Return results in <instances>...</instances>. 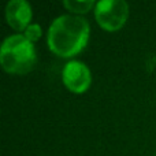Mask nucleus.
Segmentation results:
<instances>
[{
	"instance_id": "7",
	"label": "nucleus",
	"mask_w": 156,
	"mask_h": 156,
	"mask_svg": "<svg viewBox=\"0 0 156 156\" xmlns=\"http://www.w3.org/2000/svg\"><path fill=\"white\" fill-rule=\"evenodd\" d=\"M41 34H43V30H41V26L38 23H30L23 32V36L32 43L37 41L41 37Z\"/></svg>"
},
{
	"instance_id": "3",
	"label": "nucleus",
	"mask_w": 156,
	"mask_h": 156,
	"mask_svg": "<svg viewBox=\"0 0 156 156\" xmlns=\"http://www.w3.org/2000/svg\"><path fill=\"white\" fill-rule=\"evenodd\" d=\"M129 16V4L125 0H100L94 5V18L103 29L115 32Z\"/></svg>"
},
{
	"instance_id": "2",
	"label": "nucleus",
	"mask_w": 156,
	"mask_h": 156,
	"mask_svg": "<svg viewBox=\"0 0 156 156\" xmlns=\"http://www.w3.org/2000/svg\"><path fill=\"white\" fill-rule=\"evenodd\" d=\"M36 49L23 34H11L0 48V63L7 73L26 74L36 65Z\"/></svg>"
},
{
	"instance_id": "4",
	"label": "nucleus",
	"mask_w": 156,
	"mask_h": 156,
	"mask_svg": "<svg viewBox=\"0 0 156 156\" xmlns=\"http://www.w3.org/2000/svg\"><path fill=\"white\" fill-rule=\"evenodd\" d=\"M62 81L69 90L74 93H83L92 82L90 70L80 60H70L62 71Z\"/></svg>"
},
{
	"instance_id": "1",
	"label": "nucleus",
	"mask_w": 156,
	"mask_h": 156,
	"mask_svg": "<svg viewBox=\"0 0 156 156\" xmlns=\"http://www.w3.org/2000/svg\"><path fill=\"white\" fill-rule=\"evenodd\" d=\"M89 30V23L83 16L63 14L52 21L47 34V43L55 55L71 58L86 47Z\"/></svg>"
},
{
	"instance_id": "6",
	"label": "nucleus",
	"mask_w": 156,
	"mask_h": 156,
	"mask_svg": "<svg viewBox=\"0 0 156 156\" xmlns=\"http://www.w3.org/2000/svg\"><path fill=\"white\" fill-rule=\"evenodd\" d=\"M63 5L73 14H85L96 5L93 0H65Z\"/></svg>"
},
{
	"instance_id": "5",
	"label": "nucleus",
	"mask_w": 156,
	"mask_h": 156,
	"mask_svg": "<svg viewBox=\"0 0 156 156\" xmlns=\"http://www.w3.org/2000/svg\"><path fill=\"white\" fill-rule=\"evenodd\" d=\"M33 11L26 0H11L5 5V19L12 29L25 32L30 25Z\"/></svg>"
}]
</instances>
